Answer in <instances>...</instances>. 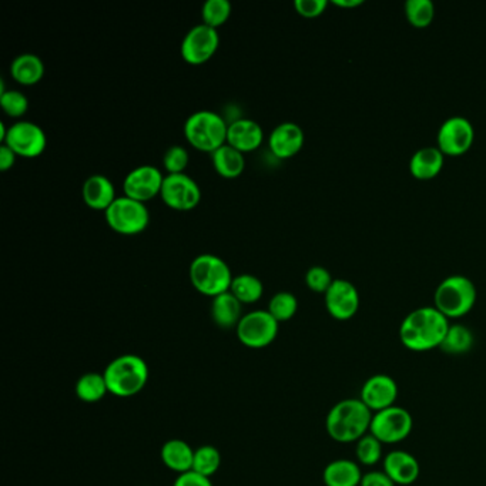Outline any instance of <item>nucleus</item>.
<instances>
[{"label": "nucleus", "mask_w": 486, "mask_h": 486, "mask_svg": "<svg viewBox=\"0 0 486 486\" xmlns=\"http://www.w3.org/2000/svg\"><path fill=\"white\" fill-rule=\"evenodd\" d=\"M0 106L7 116L19 119L28 113L29 100L26 94L19 90H6L0 94Z\"/></svg>", "instance_id": "f704fd0d"}, {"label": "nucleus", "mask_w": 486, "mask_h": 486, "mask_svg": "<svg viewBox=\"0 0 486 486\" xmlns=\"http://www.w3.org/2000/svg\"><path fill=\"white\" fill-rule=\"evenodd\" d=\"M473 344H475V338L468 327L463 326V324H452L449 326L446 338L442 341L439 348H441L442 353L448 354V356H464L472 349Z\"/></svg>", "instance_id": "bb28decb"}, {"label": "nucleus", "mask_w": 486, "mask_h": 486, "mask_svg": "<svg viewBox=\"0 0 486 486\" xmlns=\"http://www.w3.org/2000/svg\"><path fill=\"white\" fill-rule=\"evenodd\" d=\"M16 156L35 158L43 155L48 146V138L43 129L33 122L21 121L12 124L7 130L6 139L2 141Z\"/></svg>", "instance_id": "f8f14e48"}, {"label": "nucleus", "mask_w": 486, "mask_h": 486, "mask_svg": "<svg viewBox=\"0 0 486 486\" xmlns=\"http://www.w3.org/2000/svg\"><path fill=\"white\" fill-rule=\"evenodd\" d=\"M212 163L217 175L224 178L240 177L246 168V158L243 153L227 143L212 153Z\"/></svg>", "instance_id": "a878e982"}, {"label": "nucleus", "mask_w": 486, "mask_h": 486, "mask_svg": "<svg viewBox=\"0 0 486 486\" xmlns=\"http://www.w3.org/2000/svg\"><path fill=\"white\" fill-rule=\"evenodd\" d=\"M227 122L212 110H199L190 114L184 123L185 140L195 150L210 155L227 143Z\"/></svg>", "instance_id": "39448f33"}, {"label": "nucleus", "mask_w": 486, "mask_h": 486, "mask_svg": "<svg viewBox=\"0 0 486 486\" xmlns=\"http://www.w3.org/2000/svg\"><path fill=\"white\" fill-rule=\"evenodd\" d=\"M476 287L465 275H451L442 281L434 294V307L448 320L465 317L476 302Z\"/></svg>", "instance_id": "423d86ee"}, {"label": "nucleus", "mask_w": 486, "mask_h": 486, "mask_svg": "<svg viewBox=\"0 0 486 486\" xmlns=\"http://www.w3.org/2000/svg\"><path fill=\"white\" fill-rule=\"evenodd\" d=\"M220 46L217 29L200 23L190 29L180 46L183 60L192 66L204 65L216 55Z\"/></svg>", "instance_id": "9b49d317"}, {"label": "nucleus", "mask_w": 486, "mask_h": 486, "mask_svg": "<svg viewBox=\"0 0 486 486\" xmlns=\"http://www.w3.org/2000/svg\"><path fill=\"white\" fill-rule=\"evenodd\" d=\"M398 383L387 374H375L364 382L360 400L373 414L394 407L398 400Z\"/></svg>", "instance_id": "2eb2a0df"}, {"label": "nucleus", "mask_w": 486, "mask_h": 486, "mask_svg": "<svg viewBox=\"0 0 486 486\" xmlns=\"http://www.w3.org/2000/svg\"><path fill=\"white\" fill-rule=\"evenodd\" d=\"M165 177L156 166H139L124 178V195L141 202H150L160 195Z\"/></svg>", "instance_id": "ddd939ff"}, {"label": "nucleus", "mask_w": 486, "mask_h": 486, "mask_svg": "<svg viewBox=\"0 0 486 486\" xmlns=\"http://www.w3.org/2000/svg\"><path fill=\"white\" fill-rule=\"evenodd\" d=\"M189 151L185 150L183 146L176 144L166 150L165 156H163V167L167 175H180V173H184L185 168L189 166Z\"/></svg>", "instance_id": "c9c22d12"}, {"label": "nucleus", "mask_w": 486, "mask_h": 486, "mask_svg": "<svg viewBox=\"0 0 486 486\" xmlns=\"http://www.w3.org/2000/svg\"><path fill=\"white\" fill-rule=\"evenodd\" d=\"M332 4L339 7H356L363 4V0H334Z\"/></svg>", "instance_id": "79ce46f5"}, {"label": "nucleus", "mask_w": 486, "mask_h": 486, "mask_svg": "<svg viewBox=\"0 0 486 486\" xmlns=\"http://www.w3.org/2000/svg\"><path fill=\"white\" fill-rule=\"evenodd\" d=\"M230 292L241 304H254L260 302L264 294V284L260 278L253 274H240L233 278Z\"/></svg>", "instance_id": "c85d7f7f"}, {"label": "nucleus", "mask_w": 486, "mask_h": 486, "mask_svg": "<svg viewBox=\"0 0 486 486\" xmlns=\"http://www.w3.org/2000/svg\"><path fill=\"white\" fill-rule=\"evenodd\" d=\"M161 461L175 472H189L194 463V449L183 439H170L160 451Z\"/></svg>", "instance_id": "b1692460"}, {"label": "nucleus", "mask_w": 486, "mask_h": 486, "mask_svg": "<svg viewBox=\"0 0 486 486\" xmlns=\"http://www.w3.org/2000/svg\"><path fill=\"white\" fill-rule=\"evenodd\" d=\"M160 197L168 209L190 212L202 202V190L194 178L185 173L167 175L161 187Z\"/></svg>", "instance_id": "9d476101"}, {"label": "nucleus", "mask_w": 486, "mask_h": 486, "mask_svg": "<svg viewBox=\"0 0 486 486\" xmlns=\"http://www.w3.org/2000/svg\"><path fill=\"white\" fill-rule=\"evenodd\" d=\"M332 283H334V280H332L329 271L327 268L320 267V266L310 268L307 274H305L307 287L311 292H319V294H326Z\"/></svg>", "instance_id": "e433bc0d"}, {"label": "nucleus", "mask_w": 486, "mask_h": 486, "mask_svg": "<svg viewBox=\"0 0 486 486\" xmlns=\"http://www.w3.org/2000/svg\"><path fill=\"white\" fill-rule=\"evenodd\" d=\"M16 153L12 148H7L6 144L0 146V170L2 172H7L14 167L16 163Z\"/></svg>", "instance_id": "a19ab883"}, {"label": "nucleus", "mask_w": 486, "mask_h": 486, "mask_svg": "<svg viewBox=\"0 0 486 486\" xmlns=\"http://www.w3.org/2000/svg\"><path fill=\"white\" fill-rule=\"evenodd\" d=\"M328 2L327 0H295L294 7L302 18H319L326 12Z\"/></svg>", "instance_id": "4c0bfd02"}, {"label": "nucleus", "mask_w": 486, "mask_h": 486, "mask_svg": "<svg viewBox=\"0 0 486 486\" xmlns=\"http://www.w3.org/2000/svg\"><path fill=\"white\" fill-rule=\"evenodd\" d=\"M383 444L378 441L371 432L364 435L360 441L356 442V456L360 465L374 466L381 463Z\"/></svg>", "instance_id": "7c9ffc66"}, {"label": "nucleus", "mask_w": 486, "mask_h": 486, "mask_svg": "<svg viewBox=\"0 0 486 486\" xmlns=\"http://www.w3.org/2000/svg\"><path fill=\"white\" fill-rule=\"evenodd\" d=\"M475 130L465 117H451L438 131V148L446 156H463L472 148Z\"/></svg>", "instance_id": "4468645a"}, {"label": "nucleus", "mask_w": 486, "mask_h": 486, "mask_svg": "<svg viewBox=\"0 0 486 486\" xmlns=\"http://www.w3.org/2000/svg\"><path fill=\"white\" fill-rule=\"evenodd\" d=\"M363 475L360 464L351 459H336L324 469L322 480L326 486H360Z\"/></svg>", "instance_id": "4be33fe9"}, {"label": "nucleus", "mask_w": 486, "mask_h": 486, "mask_svg": "<svg viewBox=\"0 0 486 486\" xmlns=\"http://www.w3.org/2000/svg\"><path fill=\"white\" fill-rule=\"evenodd\" d=\"M11 76L22 86H35L45 76V63L35 53H22L12 60Z\"/></svg>", "instance_id": "5701e85b"}, {"label": "nucleus", "mask_w": 486, "mask_h": 486, "mask_svg": "<svg viewBox=\"0 0 486 486\" xmlns=\"http://www.w3.org/2000/svg\"><path fill=\"white\" fill-rule=\"evenodd\" d=\"M360 486H397L383 471H370L364 473Z\"/></svg>", "instance_id": "ea45409f"}, {"label": "nucleus", "mask_w": 486, "mask_h": 486, "mask_svg": "<svg viewBox=\"0 0 486 486\" xmlns=\"http://www.w3.org/2000/svg\"><path fill=\"white\" fill-rule=\"evenodd\" d=\"M383 472L395 485H412L419 478L421 466L412 454L407 451L388 452L382 459Z\"/></svg>", "instance_id": "a211bd4d"}, {"label": "nucleus", "mask_w": 486, "mask_h": 486, "mask_svg": "<svg viewBox=\"0 0 486 486\" xmlns=\"http://www.w3.org/2000/svg\"><path fill=\"white\" fill-rule=\"evenodd\" d=\"M412 427L414 419L410 411L394 405L373 415L370 432L383 446H395L411 435Z\"/></svg>", "instance_id": "6e6552de"}, {"label": "nucleus", "mask_w": 486, "mask_h": 486, "mask_svg": "<svg viewBox=\"0 0 486 486\" xmlns=\"http://www.w3.org/2000/svg\"><path fill=\"white\" fill-rule=\"evenodd\" d=\"M449 326V320L435 307H421L400 322V343L414 353H427L441 346Z\"/></svg>", "instance_id": "f257e3e1"}, {"label": "nucleus", "mask_w": 486, "mask_h": 486, "mask_svg": "<svg viewBox=\"0 0 486 486\" xmlns=\"http://www.w3.org/2000/svg\"><path fill=\"white\" fill-rule=\"evenodd\" d=\"M106 223L114 233L122 236H136L143 233L150 224V212L146 202L130 199L127 195L117 197L104 212Z\"/></svg>", "instance_id": "0eeeda50"}, {"label": "nucleus", "mask_w": 486, "mask_h": 486, "mask_svg": "<svg viewBox=\"0 0 486 486\" xmlns=\"http://www.w3.org/2000/svg\"><path fill=\"white\" fill-rule=\"evenodd\" d=\"M405 16L414 28H428L434 21V4L431 0H408L405 4Z\"/></svg>", "instance_id": "2f4dec72"}, {"label": "nucleus", "mask_w": 486, "mask_h": 486, "mask_svg": "<svg viewBox=\"0 0 486 486\" xmlns=\"http://www.w3.org/2000/svg\"><path fill=\"white\" fill-rule=\"evenodd\" d=\"M173 486H212V483L207 476L189 471V472L180 473Z\"/></svg>", "instance_id": "58836bf2"}, {"label": "nucleus", "mask_w": 486, "mask_h": 486, "mask_svg": "<svg viewBox=\"0 0 486 486\" xmlns=\"http://www.w3.org/2000/svg\"><path fill=\"white\" fill-rule=\"evenodd\" d=\"M304 131L292 122L278 124L268 136V148L281 160L294 158L304 146Z\"/></svg>", "instance_id": "f3484780"}, {"label": "nucleus", "mask_w": 486, "mask_h": 486, "mask_svg": "<svg viewBox=\"0 0 486 486\" xmlns=\"http://www.w3.org/2000/svg\"><path fill=\"white\" fill-rule=\"evenodd\" d=\"M326 309L332 319L346 321L353 319L360 310V294L353 283L334 280L326 292Z\"/></svg>", "instance_id": "dca6fc26"}, {"label": "nucleus", "mask_w": 486, "mask_h": 486, "mask_svg": "<svg viewBox=\"0 0 486 486\" xmlns=\"http://www.w3.org/2000/svg\"><path fill=\"white\" fill-rule=\"evenodd\" d=\"M373 415L360 398L339 400L327 415V434L338 444L360 441L370 432Z\"/></svg>", "instance_id": "f03ea898"}, {"label": "nucleus", "mask_w": 486, "mask_h": 486, "mask_svg": "<svg viewBox=\"0 0 486 486\" xmlns=\"http://www.w3.org/2000/svg\"><path fill=\"white\" fill-rule=\"evenodd\" d=\"M220 465H221V455L216 446H202L195 449L192 471L212 478L219 471Z\"/></svg>", "instance_id": "c756f323"}, {"label": "nucleus", "mask_w": 486, "mask_h": 486, "mask_svg": "<svg viewBox=\"0 0 486 486\" xmlns=\"http://www.w3.org/2000/svg\"><path fill=\"white\" fill-rule=\"evenodd\" d=\"M298 300L294 294L287 292H277L271 297L268 302L267 311L270 312L278 322L290 321L297 314Z\"/></svg>", "instance_id": "72a5a7b5"}, {"label": "nucleus", "mask_w": 486, "mask_h": 486, "mask_svg": "<svg viewBox=\"0 0 486 486\" xmlns=\"http://www.w3.org/2000/svg\"><path fill=\"white\" fill-rule=\"evenodd\" d=\"M444 153L438 148H424L412 156L410 172L418 180H431L444 167Z\"/></svg>", "instance_id": "393cba45"}, {"label": "nucleus", "mask_w": 486, "mask_h": 486, "mask_svg": "<svg viewBox=\"0 0 486 486\" xmlns=\"http://www.w3.org/2000/svg\"><path fill=\"white\" fill-rule=\"evenodd\" d=\"M212 319L220 328H237L243 319V304L231 292L212 298Z\"/></svg>", "instance_id": "412c9836"}, {"label": "nucleus", "mask_w": 486, "mask_h": 486, "mask_svg": "<svg viewBox=\"0 0 486 486\" xmlns=\"http://www.w3.org/2000/svg\"><path fill=\"white\" fill-rule=\"evenodd\" d=\"M190 283L206 297H217L230 292L233 283V273L229 264L214 254H200L190 264Z\"/></svg>", "instance_id": "20e7f679"}, {"label": "nucleus", "mask_w": 486, "mask_h": 486, "mask_svg": "<svg viewBox=\"0 0 486 486\" xmlns=\"http://www.w3.org/2000/svg\"><path fill=\"white\" fill-rule=\"evenodd\" d=\"M278 328H280V322L267 310H256L243 315L236 331L238 341L243 346L260 349L274 343L278 336Z\"/></svg>", "instance_id": "1a4fd4ad"}, {"label": "nucleus", "mask_w": 486, "mask_h": 486, "mask_svg": "<svg viewBox=\"0 0 486 486\" xmlns=\"http://www.w3.org/2000/svg\"><path fill=\"white\" fill-rule=\"evenodd\" d=\"M264 141L263 127L251 119H237L229 124L227 144L243 155L256 151Z\"/></svg>", "instance_id": "6ab92c4d"}, {"label": "nucleus", "mask_w": 486, "mask_h": 486, "mask_svg": "<svg viewBox=\"0 0 486 486\" xmlns=\"http://www.w3.org/2000/svg\"><path fill=\"white\" fill-rule=\"evenodd\" d=\"M110 394L130 398L140 394L148 381V365L141 356L124 354L117 356L104 373Z\"/></svg>", "instance_id": "7ed1b4c3"}, {"label": "nucleus", "mask_w": 486, "mask_h": 486, "mask_svg": "<svg viewBox=\"0 0 486 486\" xmlns=\"http://www.w3.org/2000/svg\"><path fill=\"white\" fill-rule=\"evenodd\" d=\"M82 195L85 204L96 212H106L117 199L113 183L104 175L90 176L83 183Z\"/></svg>", "instance_id": "aec40b11"}, {"label": "nucleus", "mask_w": 486, "mask_h": 486, "mask_svg": "<svg viewBox=\"0 0 486 486\" xmlns=\"http://www.w3.org/2000/svg\"><path fill=\"white\" fill-rule=\"evenodd\" d=\"M231 11H233V6L229 0H207L202 7V23L210 28L219 29L220 26L227 23L231 16Z\"/></svg>", "instance_id": "473e14b6"}, {"label": "nucleus", "mask_w": 486, "mask_h": 486, "mask_svg": "<svg viewBox=\"0 0 486 486\" xmlns=\"http://www.w3.org/2000/svg\"><path fill=\"white\" fill-rule=\"evenodd\" d=\"M109 392L104 374L87 373L76 382V395L85 402H99Z\"/></svg>", "instance_id": "cd10ccee"}]
</instances>
